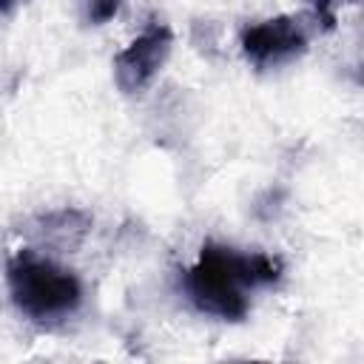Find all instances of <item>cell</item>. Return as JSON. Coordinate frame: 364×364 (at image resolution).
<instances>
[{"mask_svg":"<svg viewBox=\"0 0 364 364\" xmlns=\"http://www.w3.org/2000/svg\"><path fill=\"white\" fill-rule=\"evenodd\" d=\"M310 14H279L264 23H256L245 28L242 34V54L245 60L259 68H279L284 63H293L307 51L310 43Z\"/></svg>","mask_w":364,"mask_h":364,"instance_id":"obj_3","label":"cell"},{"mask_svg":"<svg viewBox=\"0 0 364 364\" xmlns=\"http://www.w3.org/2000/svg\"><path fill=\"white\" fill-rule=\"evenodd\" d=\"M122 3L125 0H77V9L88 26H102L122 9Z\"/></svg>","mask_w":364,"mask_h":364,"instance_id":"obj_5","label":"cell"},{"mask_svg":"<svg viewBox=\"0 0 364 364\" xmlns=\"http://www.w3.org/2000/svg\"><path fill=\"white\" fill-rule=\"evenodd\" d=\"M6 279L17 310L37 324L65 321L82 304L80 279L34 250H17L6 264Z\"/></svg>","mask_w":364,"mask_h":364,"instance_id":"obj_2","label":"cell"},{"mask_svg":"<svg viewBox=\"0 0 364 364\" xmlns=\"http://www.w3.org/2000/svg\"><path fill=\"white\" fill-rule=\"evenodd\" d=\"M173 34L165 23L154 20L134 43L114 57V82L122 94H142L171 57Z\"/></svg>","mask_w":364,"mask_h":364,"instance_id":"obj_4","label":"cell"},{"mask_svg":"<svg viewBox=\"0 0 364 364\" xmlns=\"http://www.w3.org/2000/svg\"><path fill=\"white\" fill-rule=\"evenodd\" d=\"M20 3H26V0H0V14H9V11H14Z\"/></svg>","mask_w":364,"mask_h":364,"instance_id":"obj_6","label":"cell"},{"mask_svg":"<svg viewBox=\"0 0 364 364\" xmlns=\"http://www.w3.org/2000/svg\"><path fill=\"white\" fill-rule=\"evenodd\" d=\"M282 262L267 253H242L205 242L196 264L185 273V293L199 313L242 321L250 310V290L279 282Z\"/></svg>","mask_w":364,"mask_h":364,"instance_id":"obj_1","label":"cell"}]
</instances>
